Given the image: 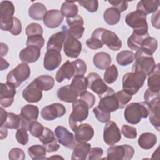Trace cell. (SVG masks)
<instances>
[{"label": "cell", "mask_w": 160, "mask_h": 160, "mask_svg": "<svg viewBox=\"0 0 160 160\" xmlns=\"http://www.w3.org/2000/svg\"><path fill=\"white\" fill-rule=\"evenodd\" d=\"M121 132L124 136L128 139H134L137 136L136 129L129 125H123L121 128Z\"/></svg>", "instance_id": "cell-54"}, {"label": "cell", "mask_w": 160, "mask_h": 160, "mask_svg": "<svg viewBox=\"0 0 160 160\" xmlns=\"http://www.w3.org/2000/svg\"><path fill=\"white\" fill-rule=\"evenodd\" d=\"M64 20V16L61 11L58 9H51L46 13L43 18L44 25L51 29L59 27Z\"/></svg>", "instance_id": "cell-24"}, {"label": "cell", "mask_w": 160, "mask_h": 160, "mask_svg": "<svg viewBox=\"0 0 160 160\" xmlns=\"http://www.w3.org/2000/svg\"><path fill=\"white\" fill-rule=\"evenodd\" d=\"M108 2L120 12L126 11L128 7V2L125 1H109Z\"/></svg>", "instance_id": "cell-58"}, {"label": "cell", "mask_w": 160, "mask_h": 160, "mask_svg": "<svg viewBox=\"0 0 160 160\" xmlns=\"http://www.w3.org/2000/svg\"><path fill=\"white\" fill-rule=\"evenodd\" d=\"M134 154L133 147L128 144L112 146L108 149L106 159L111 160H129Z\"/></svg>", "instance_id": "cell-9"}, {"label": "cell", "mask_w": 160, "mask_h": 160, "mask_svg": "<svg viewBox=\"0 0 160 160\" xmlns=\"http://www.w3.org/2000/svg\"><path fill=\"white\" fill-rule=\"evenodd\" d=\"M66 23L68 27L63 26L62 29L65 30L68 35H70L77 39L82 38L84 28L83 27L84 20L81 16L78 14L74 18H66Z\"/></svg>", "instance_id": "cell-10"}, {"label": "cell", "mask_w": 160, "mask_h": 160, "mask_svg": "<svg viewBox=\"0 0 160 160\" xmlns=\"http://www.w3.org/2000/svg\"><path fill=\"white\" fill-rule=\"evenodd\" d=\"M1 111V125L0 128L2 129H18L21 123L20 115L16 114L11 112H6L2 108Z\"/></svg>", "instance_id": "cell-17"}, {"label": "cell", "mask_w": 160, "mask_h": 160, "mask_svg": "<svg viewBox=\"0 0 160 160\" xmlns=\"http://www.w3.org/2000/svg\"><path fill=\"white\" fill-rule=\"evenodd\" d=\"M135 62L134 63L132 71H140L146 76L151 74L156 68V63L152 54L139 49L134 54Z\"/></svg>", "instance_id": "cell-2"}, {"label": "cell", "mask_w": 160, "mask_h": 160, "mask_svg": "<svg viewBox=\"0 0 160 160\" xmlns=\"http://www.w3.org/2000/svg\"><path fill=\"white\" fill-rule=\"evenodd\" d=\"M121 139V134L117 124L111 121L107 122L103 132V139L105 143L112 146L118 142Z\"/></svg>", "instance_id": "cell-12"}, {"label": "cell", "mask_w": 160, "mask_h": 160, "mask_svg": "<svg viewBox=\"0 0 160 160\" xmlns=\"http://www.w3.org/2000/svg\"><path fill=\"white\" fill-rule=\"evenodd\" d=\"M54 134L59 143L67 148L74 149L77 144L74 134L64 126H57L54 129Z\"/></svg>", "instance_id": "cell-14"}, {"label": "cell", "mask_w": 160, "mask_h": 160, "mask_svg": "<svg viewBox=\"0 0 160 160\" xmlns=\"http://www.w3.org/2000/svg\"><path fill=\"white\" fill-rule=\"evenodd\" d=\"M29 156L34 160L45 159L46 154V149L44 146L36 144L30 146L28 150Z\"/></svg>", "instance_id": "cell-41"}, {"label": "cell", "mask_w": 160, "mask_h": 160, "mask_svg": "<svg viewBox=\"0 0 160 160\" xmlns=\"http://www.w3.org/2000/svg\"><path fill=\"white\" fill-rule=\"evenodd\" d=\"M0 28L2 31L11 32L14 23V6L9 1H2L0 3Z\"/></svg>", "instance_id": "cell-7"}, {"label": "cell", "mask_w": 160, "mask_h": 160, "mask_svg": "<svg viewBox=\"0 0 160 160\" xmlns=\"http://www.w3.org/2000/svg\"><path fill=\"white\" fill-rule=\"evenodd\" d=\"M156 142V136L149 132H146L141 134L138 139L139 146L144 149H149L152 148Z\"/></svg>", "instance_id": "cell-35"}, {"label": "cell", "mask_w": 160, "mask_h": 160, "mask_svg": "<svg viewBox=\"0 0 160 160\" xmlns=\"http://www.w3.org/2000/svg\"><path fill=\"white\" fill-rule=\"evenodd\" d=\"M151 23L155 28L159 29V10L158 9L151 17Z\"/></svg>", "instance_id": "cell-59"}, {"label": "cell", "mask_w": 160, "mask_h": 160, "mask_svg": "<svg viewBox=\"0 0 160 160\" xmlns=\"http://www.w3.org/2000/svg\"><path fill=\"white\" fill-rule=\"evenodd\" d=\"M118 76V70L115 65H111L109 66L104 74V80L108 84H112L115 82Z\"/></svg>", "instance_id": "cell-44"}, {"label": "cell", "mask_w": 160, "mask_h": 160, "mask_svg": "<svg viewBox=\"0 0 160 160\" xmlns=\"http://www.w3.org/2000/svg\"><path fill=\"white\" fill-rule=\"evenodd\" d=\"M105 22L111 26L119 22L121 18V12L114 7H111L105 10L103 14Z\"/></svg>", "instance_id": "cell-37"}, {"label": "cell", "mask_w": 160, "mask_h": 160, "mask_svg": "<svg viewBox=\"0 0 160 160\" xmlns=\"http://www.w3.org/2000/svg\"><path fill=\"white\" fill-rule=\"evenodd\" d=\"M66 111V108L62 104L53 103L44 107L41 111V115L46 121H52L63 116Z\"/></svg>", "instance_id": "cell-15"}, {"label": "cell", "mask_w": 160, "mask_h": 160, "mask_svg": "<svg viewBox=\"0 0 160 160\" xmlns=\"http://www.w3.org/2000/svg\"><path fill=\"white\" fill-rule=\"evenodd\" d=\"M34 80L42 91H48L51 89L54 85V78L49 75H41Z\"/></svg>", "instance_id": "cell-40"}, {"label": "cell", "mask_w": 160, "mask_h": 160, "mask_svg": "<svg viewBox=\"0 0 160 160\" xmlns=\"http://www.w3.org/2000/svg\"><path fill=\"white\" fill-rule=\"evenodd\" d=\"M44 128V127H43L40 122L37 121H34L30 124L28 131H29L32 136L39 138L42 135Z\"/></svg>", "instance_id": "cell-48"}, {"label": "cell", "mask_w": 160, "mask_h": 160, "mask_svg": "<svg viewBox=\"0 0 160 160\" xmlns=\"http://www.w3.org/2000/svg\"><path fill=\"white\" fill-rule=\"evenodd\" d=\"M81 6H83L88 11L90 12H94L97 11L99 6V2L97 0L91 1H78Z\"/></svg>", "instance_id": "cell-50"}, {"label": "cell", "mask_w": 160, "mask_h": 160, "mask_svg": "<svg viewBox=\"0 0 160 160\" xmlns=\"http://www.w3.org/2000/svg\"><path fill=\"white\" fill-rule=\"evenodd\" d=\"M157 48H158L157 40L154 38L149 36L144 40L140 49L152 55V54L156 51Z\"/></svg>", "instance_id": "cell-43"}, {"label": "cell", "mask_w": 160, "mask_h": 160, "mask_svg": "<svg viewBox=\"0 0 160 160\" xmlns=\"http://www.w3.org/2000/svg\"><path fill=\"white\" fill-rule=\"evenodd\" d=\"M92 36L99 38L102 43L112 51H118L122 47L121 40L117 34L104 28H97L92 33Z\"/></svg>", "instance_id": "cell-6"}, {"label": "cell", "mask_w": 160, "mask_h": 160, "mask_svg": "<svg viewBox=\"0 0 160 160\" xmlns=\"http://www.w3.org/2000/svg\"><path fill=\"white\" fill-rule=\"evenodd\" d=\"M63 46L65 55L71 58H78L82 49L81 42L74 37L68 34L66 35Z\"/></svg>", "instance_id": "cell-18"}, {"label": "cell", "mask_w": 160, "mask_h": 160, "mask_svg": "<svg viewBox=\"0 0 160 160\" xmlns=\"http://www.w3.org/2000/svg\"><path fill=\"white\" fill-rule=\"evenodd\" d=\"M79 94L75 89L71 85H66L62 86L58 89L57 91L58 98L66 102H74Z\"/></svg>", "instance_id": "cell-27"}, {"label": "cell", "mask_w": 160, "mask_h": 160, "mask_svg": "<svg viewBox=\"0 0 160 160\" xmlns=\"http://www.w3.org/2000/svg\"><path fill=\"white\" fill-rule=\"evenodd\" d=\"M134 60V53L131 51L124 50L119 52L116 56L117 62L122 66H125L132 63Z\"/></svg>", "instance_id": "cell-42"}, {"label": "cell", "mask_w": 160, "mask_h": 160, "mask_svg": "<svg viewBox=\"0 0 160 160\" xmlns=\"http://www.w3.org/2000/svg\"><path fill=\"white\" fill-rule=\"evenodd\" d=\"M61 12L66 18H72L78 15V8L74 1H66L61 5Z\"/></svg>", "instance_id": "cell-39"}, {"label": "cell", "mask_w": 160, "mask_h": 160, "mask_svg": "<svg viewBox=\"0 0 160 160\" xmlns=\"http://www.w3.org/2000/svg\"><path fill=\"white\" fill-rule=\"evenodd\" d=\"M30 74V68L27 63L19 64L8 74L6 83L14 88H18L23 81L29 77Z\"/></svg>", "instance_id": "cell-5"}, {"label": "cell", "mask_w": 160, "mask_h": 160, "mask_svg": "<svg viewBox=\"0 0 160 160\" xmlns=\"http://www.w3.org/2000/svg\"><path fill=\"white\" fill-rule=\"evenodd\" d=\"M126 121L131 124L139 123L142 118H146L149 114V107L146 102H131L127 105L124 110Z\"/></svg>", "instance_id": "cell-1"}, {"label": "cell", "mask_w": 160, "mask_h": 160, "mask_svg": "<svg viewBox=\"0 0 160 160\" xmlns=\"http://www.w3.org/2000/svg\"><path fill=\"white\" fill-rule=\"evenodd\" d=\"M86 43L87 46L91 49H98L102 48L103 46V44L99 38L92 36L91 38L86 41Z\"/></svg>", "instance_id": "cell-56"}, {"label": "cell", "mask_w": 160, "mask_h": 160, "mask_svg": "<svg viewBox=\"0 0 160 160\" xmlns=\"http://www.w3.org/2000/svg\"><path fill=\"white\" fill-rule=\"evenodd\" d=\"M0 90V104L2 107L8 108L10 106L14 99L16 88L8 84L1 82Z\"/></svg>", "instance_id": "cell-23"}, {"label": "cell", "mask_w": 160, "mask_h": 160, "mask_svg": "<svg viewBox=\"0 0 160 160\" xmlns=\"http://www.w3.org/2000/svg\"><path fill=\"white\" fill-rule=\"evenodd\" d=\"M71 85L78 92L79 96L87 90L88 79L84 75H76L74 76Z\"/></svg>", "instance_id": "cell-38"}, {"label": "cell", "mask_w": 160, "mask_h": 160, "mask_svg": "<svg viewBox=\"0 0 160 160\" xmlns=\"http://www.w3.org/2000/svg\"><path fill=\"white\" fill-rule=\"evenodd\" d=\"M9 159L12 160H24L25 159V153L21 148H12L9 152Z\"/></svg>", "instance_id": "cell-53"}, {"label": "cell", "mask_w": 160, "mask_h": 160, "mask_svg": "<svg viewBox=\"0 0 160 160\" xmlns=\"http://www.w3.org/2000/svg\"><path fill=\"white\" fill-rule=\"evenodd\" d=\"M75 76V69L72 62L66 61L59 69L56 74V80L58 82H61L64 79H70Z\"/></svg>", "instance_id": "cell-29"}, {"label": "cell", "mask_w": 160, "mask_h": 160, "mask_svg": "<svg viewBox=\"0 0 160 160\" xmlns=\"http://www.w3.org/2000/svg\"><path fill=\"white\" fill-rule=\"evenodd\" d=\"M86 78L88 79V88L96 93L99 96V98L108 90V86L98 73L91 72L88 74Z\"/></svg>", "instance_id": "cell-16"}, {"label": "cell", "mask_w": 160, "mask_h": 160, "mask_svg": "<svg viewBox=\"0 0 160 160\" xmlns=\"http://www.w3.org/2000/svg\"><path fill=\"white\" fill-rule=\"evenodd\" d=\"M46 12L47 9L46 6L41 2H35L32 4L28 10L29 17L31 19L37 21L43 19Z\"/></svg>", "instance_id": "cell-34"}, {"label": "cell", "mask_w": 160, "mask_h": 160, "mask_svg": "<svg viewBox=\"0 0 160 160\" xmlns=\"http://www.w3.org/2000/svg\"><path fill=\"white\" fill-rule=\"evenodd\" d=\"M54 132L48 128H44L42 135L39 138V140L42 143L48 152L57 151L59 149V145L57 142Z\"/></svg>", "instance_id": "cell-19"}, {"label": "cell", "mask_w": 160, "mask_h": 160, "mask_svg": "<svg viewBox=\"0 0 160 160\" xmlns=\"http://www.w3.org/2000/svg\"><path fill=\"white\" fill-rule=\"evenodd\" d=\"M98 106L108 112H114L119 109V104L112 88L108 87L104 94L99 97Z\"/></svg>", "instance_id": "cell-11"}, {"label": "cell", "mask_w": 160, "mask_h": 160, "mask_svg": "<svg viewBox=\"0 0 160 160\" xmlns=\"http://www.w3.org/2000/svg\"><path fill=\"white\" fill-rule=\"evenodd\" d=\"M149 107V121L152 125L159 131L160 112H159V96L147 102Z\"/></svg>", "instance_id": "cell-25"}, {"label": "cell", "mask_w": 160, "mask_h": 160, "mask_svg": "<svg viewBox=\"0 0 160 160\" xmlns=\"http://www.w3.org/2000/svg\"><path fill=\"white\" fill-rule=\"evenodd\" d=\"M75 132L74 139L77 142H86L90 141L94 134L93 128L89 124H81L73 130Z\"/></svg>", "instance_id": "cell-21"}, {"label": "cell", "mask_w": 160, "mask_h": 160, "mask_svg": "<svg viewBox=\"0 0 160 160\" xmlns=\"http://www.w3.org/2000/svg\"><path fill=\"white\" fill-rule=\"evenodd\" d=\"M160 81V70L159 64L158 63L154 71L149 75L148 78V89L152 91L159 92V82Z\"/></svg>", "instance_id": "cell-36"}, {"label": "cell", "mask_w": 160, "mask_h": 160, "mask_svg": "<svg viewBox=\"0 0 160 160\" xmlns=\"http://www.w3.org/2000/svg\"><path fill=\"white\" fill-rule=\"evenodd\" d=\"M16 139L17 141L21 145H26L29 141V136L27 130L22 128L18 129L16 132Z\"/></svg>", "instance_id": "cell-52"}, {"label": "cell", "mask_w": 160, "mask_h": 160, "mask_svg": "<svg viewBox=\"0 0 160 160\" xmlns=\"http://www.w3.org/2000/svg\"><path fill=\"white\" fill-rule=\"evenodd\" d=\"M66 35V32L62 28L61 31L58 32L50 36L47 43V50L54 49L61 52Z\"/></svg>", "instance_id": "cell-28"}, {"label": "cell", "mask_w": 160, "mask_h": 160, "mask_svg": "<svg viewBox=\"0 0 160 160\" xmlns=\"http://www.w3.org/2000/svg\"><path fill=\"white\" fill-rule=\"evenodd\" d=\"M19 115L21 119V128L28 131L30 124L38 118L39 109L36 106L27 104L21 108Z\"/></svg>", "instance_id": "cell-13"}, {"label": "cell", "mask_w": 160, "mask_h": 160, "mask_svg": "<svg viewBox=\"0 0 160 160\" xmlns=\"http://www.w3.org/2000/svg\"><path fill=\"white\" fill-rule=\"evenodd\" d=\"M42 90L38 87V84L34 80L32 81L24 90L22 91V95L23 98L28 102L35 103L39 102L42 97Z\"/></svg>", "instance_id": "cell-20"}, {"label": "cell", "mask_w": 160, "mask_h": 160, "mask_svg": "<svg viewBox=\"0 0 160 160\" xmlns=\"http://www.w3.org/2000/svg\"><path fill=\"white\" fill-rule=\"evenodd\" d=\"M61 61L62 57L59 51L54 49L47 50L44 57V68L48 71H53L59 67Z\"/></svg>", "instance_id": "cell-22"}, {"label": "cell", "mask_w": 160, "mask_h": 160, "mask_svg": "<svg viewBox=\"0 0 160 160\" xmlns=\"http://www.w3.org/2000/svg\"><path fill=\"white\" fill-rule=\"evenodd\" d=\"M79 96L81 99L84 101L88 104L89 108H91L94 106L96 101V98L93 94L86 91Z\"/></svg>", "instance_id": "cell-57"}, {"label": "cell", "mask_w": 160, "mask_h": 160, "mask_svg": "<svg viewBox=\"0 0 160 160\" xmlns=\"http://www.w3.org/2000/svg\"><path fill=\"white\" fill-rule=\"evenodd\" d=\"M89 107L83 100L76 99L72 102V111L69 117V124L73 131L78 123L84 121L88 116Z\"/></svg>", "instance_id": "cell-4"}, {"label": "cell", "mask_w": 160, "mask_h": 160, "mask_svg": "<svg viewBox=\"0 0 160 160\" xmlns=\"http://www.w3.org/2000/svg\"><path fill=\"white\" fill-rule=\"evenodd\" d=\"M76 75H84L87 71V66L86 62L81 59H78L72 61Z\"/></svg>", "instance_id": "cell-51"}, {"label": "cell", "mask_w": 160, "mask_h": 160, "mask_svg": "<svg viewBox=\"0 0 160 160\" xmlns=\"http://www.w3.org/2000/svg\"><path fill=\"white\" fill-rule=\"evenodd\" d=\"M44 45V39L42 35L31 36L28 37L26 41V46H33L41 49Z\"/></svg>", "instance_id": "cell-47"}, {"label": "cell", "mask_w": 160, "mask_h": 160, "mask_svg": "<svg viewBox=\"0 0 160 160\" xmlns=\"http://www.w3.org/2000/svg\"><path fill=\"white\" fill-rule=\"evenodd\" d=\"M103 155V149L100 147H94L91 148L88 154L89 160H98L101 158Z\"/></svg>", "instance_id": "cell-55"}, {"label": "cell", "mask_w": 160, "mask_h": 160, "mask_svg": "<svg viewBox=\"0 0 160 160\" xmlns=\"http://www.w3.org/2000/svg\"><path fill=\"white\" fill-rule=\"evenodd\" d=\"M41 49L30 46L22 49L19 52L20 60L25 63H32L38 60L41 55Z\"/></svg>", "instance_id": "cell-26"}, {"label": "cell", "mask_w": 160, "mask_h": 160, "mask_svg": "<svg viewBox=\"0 0 160 160\" xmlns=\"http://www.w3.org/2000/svg\"><path fill=\"white\" fill-rule=\"evenodd\" d=\"M148 32H141L133 31L132 34L128 38L127 44L129 48L131 50L138 51L141 47L144 40L149 37Z\"/></svg>", "instance_id": "cell-30"}, {"label": "cell", "mask_w": 160, "mask_h": 160, "mask_svg": "<svg viewBox=\"0 0 160 160\" xmlns=\"http://www.w3.org/2000/svg\"><path fill=\"white\" fill-rule=\"evenodd\" d=\"M91 144L87 142H78L74 148L71 156L72 160H85L91 149Z\"/></svg>", "instance_id": "cell-31"}, {"label": "cell", "mask_w": 160, "mask_h": 160, "mask_svg": "<svg viewBox=\"0 0 160 160\" xmlns=\"http://www.w3.org/2000/svg\"><path fill=\"white\" fill-rule=\"evenodd\" d=\"M125 21L134 31L141 32H148L146 15L139 11L136 10L128 14L126 16Z\"/></svg>", "instance_id": "cell-8"}, {"label": "cell", "mask_w": 160, "mask_h": 160, "mask_svg": "<svg viewBox=\"0 0 160 160\" xmlns=\"http://www.w3.org/2000/svg\"><path fill=\"white\" fill-rule=\"evenodd\" d=\"M93 63L98 69L100 70H104L110 66L111 63V58L107 52H99L94 56Z\"/></svg>", "instance_id": "cell-33"}, {"label": "cell", "mask_w": 160, "mask_h": 160, "mask_svg": "<svg viewBox=\"0 0 160 160\" xmlns=\"http://www.w3.org/2000/svg\"><path fill=\"white\" fill-rule=\"evenodd\" d=\"M159 6V0H142L138 2L136 10L147 15L152 12H155L158 9Z\"/></svg>", "instance_id": "cell-32"}, {"label": "cell", "mask_w": 160, "mask_h": 160, "mask_svg": "<svg viewBox=\"0 0 160 160\" xmlns=\"http://www.w3.org/2000/svg\"><path fill=\"white\" fill-rule=\"evenodd\" d=\"M93 112L98 121L102 123L107 122L110 120L111 112L101 109L98 106L93 109Z\"/></svg>", "instance_id": "cell-46"}, {"label": "cell", "mask_w": 160, "mask_h": 160, "mask_svg": "<svg viewBox=\"0 0 160 160\" xmlns=\"http://www.w3.org/2000/svg\"><path fill=\"white\" fill-rule=\"evenodd\" d=\"M146 75L140 71H132L126 73L122 77V89L131 95L138 92L143 86Z\"/></svg>", "instance_id": "cell-3"}, {"label": "cell", "mask_w": 160, "mask_h": 160, "mask_svg": "<svg viewBox=\"0 0 160 160\" xmlns=\"http://www.w3.org/2000/svg\"><path fill=\"white\" fill-rule=\"evenodd\" d=\"M1 56L2 58L4 56H6L8 51V46L2 42L1 43Z\"/></svg>", "instance_id": "cell-60"}, {"label": "cell", "mask_w": 160, "mask_h": 160, "mask_svg": "<svg viewBox=\"0 0 160 160\" xmlns=\"http://www.w3.org/2000/svg\"><path fill=\"white\" fill-rule=\"evenodd\" d=\"M43 33V29L42 26L38 23H31L29 24L26 28V34L29 36L42 35Z\"/></svg>", "instance_id": "cell-49"}, {"label": "cell", "mask_w": 160, "mask_h": 160, "mask_svg": "<svg viewBox=\"0 0 160 160\" xmlns=\"http://www.w3.org/2000/svg\"><path fill=\"white\" fill-rule=\"evenodd\" d=\"M9 63L2 58H1V71L7 69L9 67Z\"/></svg>", "instance_id": "cell-61"}, {"label": "cell", "mask_w": 160, "mask_h": 160, "mask_svg": "<svg viewBox=\"0 0 160 160\" xmlns=\"http://www.w3.org/2000/svg\"><path fill=\"white\" fill-rule=\"evenodd\" d=\"M115 96L117 98L119 104V109H122L131 101L132 95L127 92L124 90H121L115 92Z\"/></svg>", "instance_id": "cell-45"}]
</instances>
